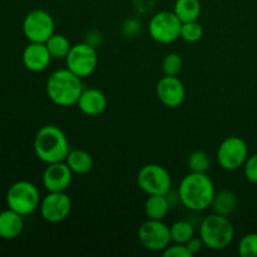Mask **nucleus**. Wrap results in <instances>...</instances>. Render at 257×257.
Wrapping results in <instances>:
<instances>
[{
  "mask_svg": "<svg viewBox=\"0 0 257 257\" xmlns=\"http://www.w3.org/2000/svg\"><path fill=\"white\" fill-rule=\"evenodd\" d=\"M215 195V185L207 173H188L178 187V200L186 208L195 212L211 207Z\"/></svg>",
  "mask_w": 257,
  "mask_h": 257,
  "instance_id": "nucleus-1",
  "label": "nucleus"
},
{
  "mask_svg": "<svg viewBox=\"0 0 257 257\" xmlns=\"http://www.w3.org/2000/svg\"><path fill=\"white\" fill-rule=\"evenodd\" d=\"M47 95L54 104L59 107H70L77 104L84 90L82 78L69 69H59L49 75L45 85Z\"/></svg>",
  "mask_w": 257,
  "mask_h": 257,
  "instance_id": "nucleus-2",
  "label": "nucleus"
},
{
  "mask_svg": "<svg viewBox=\"0 0 257 257\" xmlns=\"http://www.w3.org/2000/svg\"><path fill=\"white\" fill-rule=\"evenodd\" d=\"M69 151L67 136L58 125H43L35 135L34 152L47 165L65 161Z\"/></svg>",
  "mask_w": 257,
  "mask_h": 257,
  "instance_id": "nucleus-3",
  "label": "nucleus"
},
{
  "mask_svg": "<svg viewBox=\"0 0 257 257\" xmlns=\"http://www.w3.org/2000/svg\"><path fill=\"white\" fill-rule=\"evenodd\" d=\"M200 237L206 247L211 250H223L232 242L235 227L227 216L213 212L202 220L200 225Z\"/></svg>",
  "mask_w": 257,
  "mask_h": 257,
  "instance_id": "nucleus-4",
  "label": "nucleus"
},
{
  "mask_svg": "<svg viewBox=\"0 0 257 257\" xmlns=\"http://www.w3.org/2000/svg\"><path fill=\"white\" fill-rule=\"evenodd\" d=\"M40 193L37 186L29 181L13 183L7 192L8 207L22 216H29L40 206Z\"/></svg>",
  "mask_w": 257,
  "mask_h": 257,
  "instance_id": "nucleus-5",
  "label": "nucleus"
},
{
  "mask_svg": "<svg viewBox=\"0 0 257 257\" xmlns=\"http://www.w3.org/2000/svg\"><path fill=\"white\" fill-rule=\"evenodd\" d=\"M138 187L150 195H167L172 187V177L163 166L150 163L143 166L137 175Z\"/></svg>",
  "mask_w": 257,
  "mask_h": 257,
  "instance_id": "nucleus-6",
  "label": "nucleus"
},
{
  "mask_svg": "<svg viewBox=\"0 0 257 257\" xmlns=\"http://www.w3.org/2000/svg\"><path fill=\"white\" fill-rule=\"evenodd\" d=\"M181 28L182 22L173 12L157 13L152 17L148 24V33L160 44H171L181 38Z\"/></svg>",
  "mask_w": 257,
  "mask_h": 257,
  "instance_id": "nucleus-7",
  "label": "nucleus"
},
{
  "mask_svg": "<svg viewBox=\"0 0 257 257\" xmlns=\"http://www.w3.org/2000/svg\"><path fill=\"white\" fill-rule=\"evenodd\" d=\"M55 30L52 15L43 9H34L28 13L23 22V33L30 43H45Z\"/></svg>",
  "mask_w": 257,
  "mask_h": 257,
  "instance_id": "nucleus-8",
  "label": "nucleus"
},
{
  "mask_svg": "<svg viewBox=\"0 0 257 257\" xmlns=\"http://www.w3.org/2000/svg\"><path fill=\"white\" fill-rule=\"evenodd\" d=\"M67 68L80 78L93 74L98 65L97 50L88 43H78L72 45L69 53L65 57Z\"/></svg>",
  "mask_w": 257,
  "mask_h": 257,
  "instance_id": "nucleus-9",
  "label": "nucleus"
},
{
  "mask_svg": "<svg viewBox=\"0 0 257 257\" xmlns=\"http://www.w3.org/2000/svg\"><path fill=\"white\" fill-rule=\"evenodd\" d=\"M138 240L143 247L150 251L157 252L166 250L172 242L170 226L166 225L163 220L148 218L138 228Z\"/></svg>",
  "mask_w": 257,
  "mask_h": 257,
  "instance_id": "nucleus-10",
  "label": "nucleus"
},
{
  "mask_svg": "<svg viewBox=\"0 0 257 257\" xmlns=\"http://www.w3.org/2000/svg\"><path fill=\"white\" fill-rule=\"evenodd\" d=\"M248 158L247 143L237 136L222 141L217 150V162L223 170L236 171L245 165Z\"/></svg>",
  "mask_w": 257,
  "mask_h": 257,
  "instance_id": "nucleus-11",
  "label": "nucleus"
},
{
  "mask_svg": "<svg viewBox=\"0 0 257 257\" xmlns=\"http://www.w3.org/2000/svg\"><path fill=\"white\" fill-rule=\"evenodd\" d=\"M40 215L47 222L58 223L64 221L72 211V201L65 192H48L40 201Z\"/></svg>",
  "mask_w": 257,
  "mask_h": 257,
  "instance_id": "nucleus-12",
  "label": "nucleus"
},
{
  "mask_svg": "<svg viewBox=\"0 0 257 257\" xmlns=\"http://www.w3.org/2000/svg\"><path fill=\"white\" fill-rule=\"evenodd\" d=\"M156 94L163 105L177 108L185 102L186 88L180 78L165 75L156 85Z\"/></svg>",
  "mask_w": 257,
  "mask_h": 257,
  "instance_id": "nucleus-13",
  "label": "nucleus"
},
{
  "mask_svg": "<svg viewBox=\"0 0 257 257\" xmlns=\"http://www.w3.org/2000/svg\"><path fill=\"white\" fill-rule=\"evenodd\" d=\"M73 172L69 166L62 162L49 163L43 172L42 182L48 192H65L72 183Z\"/></svg>",
  "mask_w": 257,
  "mask_h": 257,
  "instance_id": "nucleus-14",
  "label": "nucleus"
},
{
  "mask_svg": "<svg viewBox=\"0 0 257 257\" xmlns=\"http://www.w3.org/2000/svg\"><path fill=\"white\" fill-rule=\"evenodd\" d=\"M52 59L45 43H30L23 52V64L30 72H43L49 67Z\"/></svg>",
  "mask_w": 257,
  "mask_h": 257,
  "instance_id": "nucleus-15",
  "label": "nucleus"
},
{
  "mask_svg": "<svg viewBox=\"0 0 257 257\" xmlns=\"http://www.w3.org/2000/svg\"><path fill=\"white\" fill-rule=\"evenodd\" d=\"M77 105L83 114L94 117L104 112L107 108V97L102 90L97 88H89V89L83 90Z\"/></svg>",
  "mask_w": 257,
  "mask_h": 257,
  "instance_id": "nucleus-16",
  "label": "nucleus"
},
{
  "mask_svg": "<svg viewBox=\"0 0 257 257\" xmlns=\"http://www.w3.org/2000/svg\"><path fill=\"white\" fill-rule=\"evenodd\" d=\"M24 216L8 208L0 212V237L3 240H14L19 237L24 228Z\"/></svg>",
  "mask_w": 257,
  "mask_h": 257,
  "instance_id": "nucleus-17",
  "label": "nucleus"
},
{
  "mask_svg": "<svg viewBox=\"0 0 257 257\" xmlns=\"http://www.w3.org/2000/svg\"><path fill=\"white\" fill-rule=\"evenodd\" d=\"M65 163L69 166L75 175H85L93 168V157L84 150H70L65 158Z\"/></svg>",
  "mask_w": 257,
  "mask_h": 257,
  "instance_id": "nucleus-18",
  "label": "nucleus"
},
{
  "mask_svg": "<svg viewBox=\"0 0 257 257\" xmlns=\"http://www.w3.org/2000/svg\"><path fill=\"white\" fill-rule=\"evenodd\" d=\"M171 208L167 195H150L145 203L146 216L151 220H163Z\"/></svg>",
  "mask_w": 257,
  "mask_h": 257,
  "instance_id": "nucleus-19",
  "label": "nucleus"
},
{
  "mask_svg": "<svg viewBox=\"0 0 257 257\" xmlns=\"http://www.w3.org/2000/svg\"><path fill=\"white\" fill-rule=\"evenodd\" d=\"M211 207H212L215 213L222 216H230L231 213L235 212L236 207H237V196H236L235 192L228 190L216 192Z\"/></svg>",
  "mask_w": 257,
  "mask_h": 257,
  "instance_id": "nucleus-20",
  "label": "nucleus"
},
{
  "mask_svg": "<svg viewBox=\"0 0 257 257\" xmlns=\"http://www.w3.org/2000/svg\"><path fill=\"white\" fill-rule=\"evenodd\" d=\"M173 13L182 23L197 20L201 14L200 0H176Z\"/></svg>",
  "mask_w": 257,
  "mask_h": 257,
  "instance_id": "nucleus-21",
  "label": "nucleus"
},
{
  "mask_svg": "<svg viewBox=\"0 0 257 257\" xmlns=\"http://www.w3.org/2000/svg\"><path fill=\"white\" fill-rule=\"evenodd\" d=\"M45 45H47L52 58H54V59L65 58L69 53L70 48H72V44L67 37H64L63 34H55V33L45 42Z\"/></svg>",
  "mask_w": 257,
  "mask_h": 257,
  "instance_id": "nucleus-22",
  "label": "nucleus"
},
{
  "mask_svg": "<svg viewBox=\"0 0 257 257\" xmlns=\"http://www.w3.org/2000/svg\"><path fill=\"white\" fill-rule=\"evenodd\" d=\"M172 242L187 243L195 236V227L190 221L180 220L172 223L170 227Z\"/></svg>",
  "mask_w": 257,
  "mask_h": 257,
  "instance_id": "nucleus-23",
  "label": "nucleus"
},
{
  "mask_svg": "<svg viewBox=\"0 0 257 257\" xmlns=\"http://www.w3.org/2000/svg\"><path fill=\"white\" fill-rule=\"evenodd\" d=\"M187 165L191 172L207 173L211 161L206 152H203V151H195V152H192L188 156Z\"/></svg>",
  "mask_w": 257,
  "mask_h": 257,
  "instance_id": "nucleus-24",
  "label": "nucleus"
},
{
  "mask_svg": "<svg viewBox=\"0 0 257 257\" xmlns=\"http://www.w3.org/2000/svg\"><path fill=\"white\" fill-rule=\"evenodd\" d=\"M203 28L197 20L182 23L181 28V38L187 43H196L202 38Z\"/></svg>",
  "mask_w": 257,
  "mask_h": 257,
  "instance_id": "nucleus-25",
  "label": "nucleus"
},
{
  "mask_svg": "<svg viewBox=\"0 0 257 257\" xmlns=\"http://www.w3.org/2000/svg\"><path fill=\"white\" fill-rule=\"evenodd\" d=\"M182 58L177 53H168L162 62V70L165 75L177 77L182 70Z\"/></svg>",
  "mask_w": 257,
  "mask_h": 257,
  "instance_id": "nucleus-26",
  "label": "nucleus"
},
{
  "mask_svg": "<svg viewBox=\"0 0 257 257\" xmlns=\"http://www.w3.org/2000/svg\"><path fill=\"white\" fill-rule=\"evenodd\" d=\"M238 253L242 257H257V232L247 233L241 238Z\"/></svg>",
  "mask_w": 257,
  "mask_h": 257,
  "instance_id": "nucleus-27",
  "label": "nucleus"
},
{
  "mask_svg": "<svg viewBox=\"0 0 257 257\" xmlns=\"http://www.w3.org/2000/svg\"><path fill=\"white\" fill-rule=\"evenodd\" d=\"M243 173L248 182L257 185V153L250 156L243 165Z\"/></svg>",
  "mask_w": 257,
  "mask_h": 257,
  "instance_id": "nucleus-28",
  "label": "nucleus"
},
{
  "mask_svg": "<svg viewBox=\"0 0 257 257\" xmlns=\"http://www.w3.org/2000/svg\"><path fill=\"white\" fill-rule=\"evenodd\" d=\"M163 256L166 257H192V252L188 250L186 243H176L168 246L166 250L162 251Z\"/></svg>",
  "mask_w": 257,
  "mask_h": 257,
  "instance_id": "nucleus-29",
  "label": "nucleus"
},
{
  "mask_svg": "<svg viewBox=\"0 0 257 257\" xmlns=\"http://www.w3.org/2000/svg\"><path fill=\"white\" fill-rule=\"evenodd\" d=\"M186 246H187L188 250L192 252V255H196V253H198L201 250H202V247L205 246V243H203L202 238L201 237H196V236H193V237L191 238L187 243H186Z\"/></svg>",
  "mask_w": 257,
  "mask_h": 257,
  "instance_id": "nucleus-30",
  "label": "nucleus"
}]
</instances>
